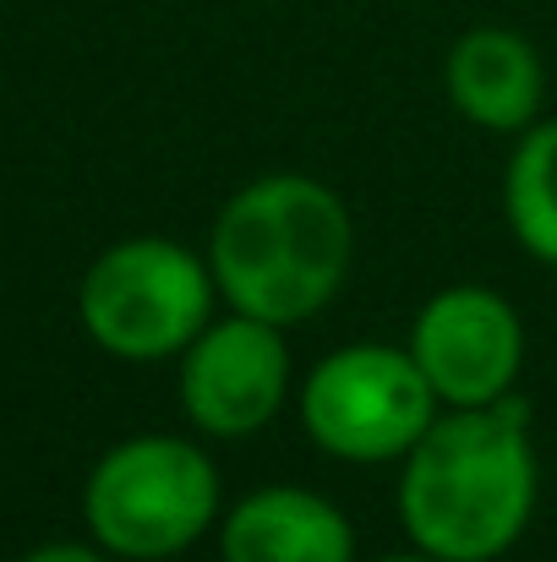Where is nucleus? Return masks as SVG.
Instances as JSON below:
<instances>
[{
  "label": "nucleus",
  "instance_id": "10",
  "mask_svg": "<svg viewBox=\"0 0 557 562\" xmlns=\"http://www.w3.org/2000/svg\"><path fill=\"white\" fill-rule=\"evenodd\" d=\"M509 224L542 262H557V121L536 126L509 165Z\"/></svg>",
  "mask_w": 557,
  "mask_h": 562
},
{
  "label": "nucleus",
  "instance_id": "9",
  "mask_svg": "<svg viewBox=\"0 0 557 562\" xmlns=\"http://www.w3.org/2000/svg\"><path fill=\"white\" fill-rule=\"evenodd\" d=\"M454 110L487 132H520L542 110V60L520 33L476 27L448 55Z\"/></svg>",
  "mask_w": 557,
  "mask_h": 562
},
{
  "label": "nucleus",
  "instance_id": "12",
  "mask_svg": "<svg viewBox=\"0 0 557 562\" xmlns=\"http://www.w3.org/2000/svg\"><path fill=\"white\" fill-rule=\"evenodd\" d=\"M382 562H437V558H382Z\"/></svg>",
  "mask_w": 557,
  "mask_h": 562
},
{
  "label": "nucleus",
  "instance_id": "1",
  "mask_svg": "<svg viewBox=\"0 0 557 562\" xmlns=\"http://www.w3.org/2000/svg\"><path fill=\"white\" fill-rule=\"evenodd\" d=\"M536 503L525 404H470L421 431L399 508L410 541L437 562H492L514 547Z\"/></svg>",
  "mask_w": 557,
  "mask_h": 562
},
{
  "label": "nucleus",
  "instance_id": "2",
  "mask_svg": "<svg viewBox=\"0 0 557 562\" xmlns=\"http://www.w3.org/2000/svg\"><path fill=\"white\" fill-rule=\"evenodd\" d=\"M350 213L307 176L235 191L213 224V279L235 312L274 328L312 317L350 268Z\"/></svg>",
  "mask_w": 557,
  "mask_h": 562
},
{
  "label": "nucleus",
  "instance_id": "6",
  "mask_svg": "<svg viewBox=\"0 0 557 562\" xmlns=\"http://www.w3.org/2000/svg\"><path fill=\"white\" fill-rule=\"evenodd\" d=\"M410 356L437 398L470 409V404H498L509 393L525 361V334L503 295L459 284V290H443L415 317Z\"/></svg>",
  "mask_w": 557,
  "mask_h": 562
},
{
  "label": "nucleus",
  "instance_id": "5",
  "mask_svg": "<svg viewBox=\"0 0 557 562\" xmlns=\"http://www.w3.org/2000/svg\"><path fill=\"white\" fill-rule=\"evenodd\" d=\"M432 382L415 367V356L382 350V345H356L328 356L307 376L301 415L307 431L356 464H377L393 453H410L421 431L437 420L432 415Z\"/></svg>",
  "mask_w": 557,
  "mask_h": 562
},
{
  "label": "nucleus",
  "instance_id": "7",
  "mask_svg": "<svg viewBox=\"0 0 557 562\" xmlns=\"http://www.w3.org/2000/svg\"><path fill=\"white\" fill-rule=\"evenodd\" d=\"M290 387V350L274 323L263 317H230L202 328L186 345L181 398L186 415L213 437H246L274 420Z\"/></svg>",
  "mask_w": 557,
  "mask_h": 562
},
{
  "label": "nucleus",
  "instance_id": "11",
  "mask_svg": "<svg viewBox=\"0 0 557 562\" xmlns=\"http://www.w3.org/2000/svg\"><path fill=\"white\" fill-rule=\"evenodd\" d=\"M22 562H104L99 552H82V547H44V552H33V558Z\"/></svg>",
  "mask_w": 557,
  "mask_h": 562
},
{
  "label": "nucleus",
  "instance_id": "8",
  "mask_svg": "<svg viewBox=\"0 0 557 562\" xmlns=\"http://www.w3.org/2000/svg\"><path fill=\"white\" fill-rule=\"evenodd\" d=\"M224 562H350L356 536L345 514L296 486H268L252 492L230 519H224Z\"/></svg>",
  "mask_w": 557,
  "mask_h": 562
},
{
  "label": "nucleus",
  "instance_id": "3",
  "mask_svg": "<svg viewBox=\"0 0 557 562\" xmlns=\"http://www.w3.org/2000/svg\"><path fill=\"white\" fill-rule=\"evenodd\" d=\"M82 508L104 552L159 562L213 525L219 475L181 437H137L99 459Z\"/></svg>",
  "mask_w": 557,
  "mask_h": 562
},
{
  "label": "nucleus",
  "instance_id": "4",
  "mask_svg": "<svg viewBox=\"0 0 557 562\" xmlns=\"http://www.w3.org/2000/svg\"><path fill=\"white\" fill-rule=\"evenodd\" d=\"M213 284L176 240H121L82 279L88 334L126 361H159L208 328Z\"/></svg>",
  "mask_w": 557,
  "mask_h": 562
}]
</instances>
